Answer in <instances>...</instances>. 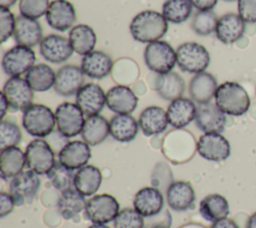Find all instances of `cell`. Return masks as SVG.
Segmentation results:
<instances>
[{"label": "cell", "instance_id": "43", "mask_svg": "<svg viewBox=\"0 0 256 228\" xmlns=\"http://www.w3.org/2000/svg\"><path fill=\"white\" fill-rule=\"evenodd\" d=\"M49 6V0H20L19 2L21 15L31 19H38L46 15Z\"/></svg>", "mask_w": 256, "mask_h": 228}, {"label": "cell", "instance_id": "52", "mask_svg": "<svg viewBox=\"0 0 256 228\" xmlns=\"http://www.w3.org/2000/svg\"><path fill=\"white\" fill-rule=\"evenodd\" d=\"M16 2H17V0H0V6L6 7V8H10Z\"/></svg>", "mask_w": 256, "mask_h": 228}, {"label": "cell", "instance_id": "12", "mask_svg": "<svg viewBox=\"0 0 256 228\" xmlns=\"http://www.w3.org/2000/svg\"><path fill=\"white\" fill-rule=\"evenodd\" d=\"M2 92L4 93L10 108L13 110H25L32 105L34 99V90L26 79L10 77L4 84Z\"/></svg>", "mask_w": 256, "mask_h": 228}, {"label": "cell", "instance_id": "15", "mask_svg": "<svg viewBox=\"0 0 256 228\" xmlns=\"http://www.w3.org/2000/svg\"><path fill=\"white\" fill-rule=\"evenodd\" d=\"M39 52L46 61L60 64L67 61L74 50L69 39L57 34H50L42 39Z\"/></svg>", "mask_w": 256, "mask_h": 228}, {"label": "cell", "instance_id": "20", "mask_svg": "<svg viewBox=\"0 0 256 228\" xmlns=\"http://www.w3.org/2000/svg\"><path fill=\"white\" fill-rule=\"evenodd\" d=\"M195 200V191L192 185L187 181H174L167 188V204L176 212H184L193 208Z\"/></svg>", "mask_w": 256, "mask_h": 228}, {"label": "cell", "instance_id": "3", "mask_svg": "<svg viewBox=\"0 0 256 228\" xmlns=\"http://www.w3.org/2000/svg\"><path fill=\"white\" fill-rule=\"evenodd\" d=\"M215 103L225 114L241 116L248 111L250 98L240 84L227 81L218 86L215 93Z\"/></svg>", "mask_w": 256, "mask_h": 228}, {"label": "cell", "instance_id": "51", "mask_svg": "<svg viewBox=\"0 0 256 228\" xmlns=\"http://www.w3.org/2000/svg\"><path fill=\"white\" fill-rule=\"evenodd\" d=\"M246 228H256V212L249 217Z\"/></svg>", "mask_w": 256, "mask_h": 228}, {"label": "cell", "instance_id": "56", "mask_svg": "<svg viewBox=\"0 0 256 228\" xmlns=\"http://www.w3.org/2000/svg\"><path fill=\"white\" fill-rule=\"evenodd\" d=\"M224 1H228V2H231V1H235V0H224Z\"/></svg>", "mask_w": 256, "mask_h": 228}, {"label": "cell", "instance_id": "50", "mask_svg": "<svg viewBox=\"0 0 256 228\" xmlns=\"http://www.w3.org/2000/svg\"><path fill=\"white\" fill-rule=\"evenodd\" d=\"M0 105H1V119H3L6 112L8 111V108L10 107L3 92H1V94H0Z\"/></svg>", "mask_w": 256, "mask_h": 228}, {"label": "cell", "instance_id": "1", "mask_svg": "<svg viewBox=\"0 0 256 228\" xmlns=\"http://www.w3.org/2000/svg\"><path fill=\"white\" fill-rule=\"evenodd\" d=\"M129 29L136 41L149 44L164 37L168 31V21L162 13L145 10L134 16Z\"/></svg>", "mask_w": 256, "mask_h": 228}, {"label": "cell", "instance_id": "49", "mask_svg": "<svg viewBox=\"0 0 256 228\" xmlns=\"http://www.w3.org/2000/svg\"><path fill=\"white\" fill-rule=\"evenodd\" d=\"M210 228H239V227L234 220L225 217L213 222Z\"/></svg>", "mask_w": 256, "mask_h": 228}, {"label": "cell", "instance_id": "42", "mask_svg": "<svg viewBox=\"0 0 256 228\" xmlns=\"http://www.w3.org/2000/svg\"><path fill=\"white\" fill-rule=\"evenodd\" d=\"M113 221L114 228H144V217L132 208L119 211Z\"/></svg>", "mask_w": 256, "mask_h": 228}, {"label": "cell", "instance_id": "9", "mask_svg": "<svg viewBox=\"0 0 256 228\" xmlns=\"http://www.w3.org/2000/svg\"><path fill=\"white\" fill-rule=\"evenodd\" d=\"M38 175L39 174L29 169L11 179L9 183V193L15 202V206L29 204L34 200L41 185Z\"/></svg>", "mask_w": 256, "mask_h": 228}, {"label": "cell", "instance_id": "45", "mask_svg": "<svg viewBox=\"0 0 256 228\" xmlns=\"http://www.w3.org/2000/svg\"><path fill=\"white\" fill-rule=\"evenodd\" d=\"M238 15L247 23H256V0H238Z\"/></svg>", "mask_w": 256, "mask_h": 228}, {"label": "cell", "instance_id": "55", "mask_svg": "<svg viewBox=\"0 0 256 228\" xmlns=\"http://www.w3.org/2000/svg\"><path fill=\"white\" fill-rule=\"evenodd\" d=\"M152 228H170V227H167V226H156V227H152Z\"/></svg>", "mask_w": 256, "mask_h": 228}, {"label": "cell", "instance_id": "2", "mask_svg": "<svg viewBox=\"0 0 256 228\" xmlns=\"http://www.w3.org/2000/svg\"><path fill=\"white\" fill-rule=\"evenodd\" d=\"M197 142L191 132L183 128L169 131L162 141V153L173 164H183L193 158Z\"/></svg>", "mask_w": 256, "mask_h": 228}, {"label": "cell", "instance_id": "21", "mask_svg": "<svg viewBox=\"0 0 256 228\" xmlns=\"http://www.w3.org/2000/svg\"><path fill=\"white\" fill-rule=\"evenodd\" d=\"M106 105L117 114H131L138 105V97L131 88L116 85L106 93Z\"/></svg>", "mask_w": 256, "mask_h": 228}, {"label": "cell", "instance_id": "48", "mask_svg": "<svg viewBox=\"0 0 256 228\" xmlns=\"http://www.w3.org/2000/svg\"><path fill=\"white\" fill-rule=\"evenodd\" d=\"M193 7L198 9V11H210L212 10L218 0H189Z\"/></svg>", "mask_w": 256, "mask_h": 228}, {"label": "cell", "instance_id": "46", "mask_svg": "<svg viewBox=\"0 0 256 228\" xmlns=\"http://www.w3.org/2000/svg\"><path fill=\"white\" fill-rule=\"evenodd\" d=\"M172 222L171 214L168 210H162L160 213L146 217L144 219V228H152L156 226H167L170 227Z\"/></svg>", "mask_w": 256, "mask_h": 228}, {"label": "cell", "instance_id": "38", "mask_svg": "<svg viewBox=\"0 0 256 228\" xmlns=\"http://www.w3.org/2000/svg\"><path fill=\"white\" fill-rule=\"evenodd\" d=\"M192 8L189 0H166L162 5V14L168 22L181 24L190 18Z\"/></svg>", "mask_w": 256, "mask_h": 228}, {"label": "cell", "instance_id": "30", "mask_svg": "<svg viewBox=\"0 0 256 228\" xmlns=\"http://www.w3.org/2000/svg\"><path fill=\"white\" fill-rule=\"evenodd\" d=\"M102 183V173L94 165H85L78 169L74 177V187L84 196L94 195Z\"/></svg>", "mask_w": 256, "mask_h": 228}, {"label": "cell", "instance_id": "26", "mask_svg": "<svg viewBox=\"0 0 256 228\" xmlns=\"http://www.w3.org/2000/svg\"><path fill=\"white\" fill-rule=\"evenodd\" d=\"M138 123L145 136L160 134L167 129L169 124L167 111L159 106H149L141 112Z\"/></svg>", "mask_w": 256, "mask_h": 228}, {"label": "cell", "instance_id": "17", "mask_svg": "<svg viewBox=\"0 0 256 228\" xmlns=\"http://www.w3.org/2000/svg\"><path fill=\"white\" fill-rule=\"evenodd\" d=\"M48 25L57 31H67L76 21V11L68 0H54L50 3L46 13Z\"/></svg>", "mask_w": 256, "mask_h": 228}, {"label": "cell", "instance_id": "36", "mask_svg": "<svg viewBox=\"0 0 256 228\" xmlns=\"http://www.w3.org/2000/svg\"><path fill=\"white\" fill-rule=\"evenodd\" d=\"M25 79L34 91L45 92L54 87L56 73L49 65L39 63L27 71Z\"/></svg>", "mask_w": 256, "mask_h": 228}, {"label": "cell", "instance_id": "23", "mask_svg": "<svg viewBox=\"0 0 256 228\" xmlns=\"http://www.w3.org/2000/svg\"><path fill=\"white\" fill-rule=\"evenodd\" d=\"M14 39L17 45L27 47H34L41 43L43 31L40 23L36 19L27 18L25 16H18L16 18Z\"/></svg>", "mask_w": 256, "mask_h": 228}, {"label": "cell", "instance_id": "31", "mask_svg": "<svg viewBox=\"0 0 256 228\" xmlns=\"http://www.w3.org/2000/svg\"><path fill=\"white\" fill-rule=\"evenodd\" d=\"M110 134V123L101 115L88 116L81 132L83 141L90 146L102 143Z\"/></svg>", "mask_w": 256, "mask_h": 228}, {"label": "cell", "instance_id": "22", "mask_svg": "<svg viewBox=\"0 0 256 228\" xmlns=\"http://www.w3.org/2000/svg\"><path fill=\"white\" fill-rule=\"evenodd\" d=\"M134 209L144 218L160 213L164 207L162 192L156 187L141 188L134 196Z\"/></svg>", "mask_w": 256, "mask_h": 228}, {"label": "cell", "instance_id": "14", "mask_svg": "<svg viewBox=\"0 0 256 228\" xmlns=\"http://www.w3.org/2000/svg\"><path fill=\"white\" fill-rule=\"evenodd\" d=\"M194 120L196 126L204 133H221L226 125L225 113L212 102L199 104Z\"/></svg>", "mask_w": 256, "mask_h": 228}, {"label": "cell", "instance_id": "37", "mask_svg": "<svg viewBox=\"0 0 256 228\" xmlns=\"http://www.w3.org/2000/svg\"><path fill=\"white\" fill-rule=\"evenodd\" d=\"M85 196L75 188H70L61 193L58 201V210L61 216L66 219H72L86 207Z\"/></svg>", "mask_w": 256, "mask_h": 228}, {"label": "cell", "instance_id": "34", "mask_svg": "<svg viewBox=\"0 0 256 228\" xmlns=\"http://www.w3.org/2000/svg\"><path fill=\"white\" fill-rule=\"evenodd\" d=\"M109 123L110 134L119 142H130L138 134L139 123L130 114H116Z\"/></svg>", "mask_w": 256, "mask_h": 228}, {"label": "cell", "instance_id": "54", "mask_svg": "<svg viewBox=\"0 0 256 228\" xmlns=\"http://www.w3.org/2000/svg\"><path fill=\"white\" fill-rule=\"evenodd\" d=\"M88 228H110L109 226L105 225V224H97V223H93L91 226H89Z\"/></svg>", "mask_w": 256, "mask_h": 228}, {"label": "cell", "instance_id": "24", "mask_svg": "<svg viewBox=\"0 0 256 228\" xmlns=\"http://www.w3.org/2000/svg\"><path fill=\"white\" fill-rule=\"evenodd\" d=\"M218 88L216 78L208 72L195 74L189 82V94L198 104L211 102Z\"/></svg>", "mask_w": 256, "mask_h": 228}, {"label": "cell", "instance_id": "8", "mask_svg": "<svg viewBox=\"0 0 256 228\" xmlns=\"http://www.w3.org/2000/svg\"><path fill=\"white\" fill-rule=\"evenodd\" d=\"M27 167L37 174H47L55 165V154L50 144L41 138L32 140L25 150Z\"/></svg>", "mask_w": 256, "mask_h": 228}, {"label": "cell", "instance_id": "7", "mask_svg": "<svg viewBox=\"0 0 256 228\" xmlns=\"http://www.w3.org/2000/svg\"><path fill=\"white\" fill-rule=\"evenodd\" d=\"M55 119L58 133L64 138L79 135L85 123L83 111L77 104L71 102H64L56 108Z\"/></svg>", "mask_w": 256, "mask_h": 228}, {"label": "cell", "instance_id": "35", "mask_svg": "<svg viewBox=\"0 0 256 228\" xmlns=\"http://www.w3.org/2000/svg\"><path fill=\"white\" fill-rule=\"evenodd\" d=\"M230 212L227 199L221 194H209L205 196L199 205L200 215L207 221L215 222L225 218Z\"/></svg>", "mask_w": 256, "mask_h": 228}, {"label": "cell", "instance_id": "33", "mask_svg": "<svg viewBox=\"0 0 256 228\" xmlns=\"http://www.w3.org/2000/svg\"><path fill=\"white\" fill-rule=\"evenodd\" d=\"M68 39L74 52L83 56L91 53L97 43L95 31L86 24L73 26L69 32Z\"/></svg>", "mask_w": 256, "mask_h": 228}, {"label": "cell", "instance_id": "41", "mask_svg": "<svg viewBox=\"0 0 256 228\" xmlns=\"http://www.w3.org/2000/svg\"><path fill=\"white\" fill-rule=\"evenodd\" d=\"M22 139V132L17 124L8 120L0 123V148L17 146Z\"/></svg>", "mask_w": 256, "mask_h": 228}, {"label": "cell", "instance_id": "29", "mask_svg": "<svg viewBox=\"0 0 256 228\" xmlns=\"http://www.w3.org/2000/svg\"><path fill=\"white\" fill-rule=\"evenodd\" d=\"M26 163L25 153L17 146L1 149L0 175L2 179L13 178L24 171Z\"/></svg>", "mask_w": 256, "mask_h": 228}, {"label": "cell", "instance_id": "39", "mask_svg": "<svg viewBox=\"0 0 256 228\" xmlns=\"http://www.w3.org/2000/svg\"><path fill=\"white\" fill-rule=\"evenodd\" d=\"M47 177L51 181L52 185L56 189L60 190L61 192L70 188H75L74 187L75 174L73 170L63 166L59 161H56L53 168L47 173Z\"/></svg>", "mask_w": 256, "mask_h": 228}, {"label": "cell", "instance_id": "19", "mask_svg": "<svg viewBox=\"0 0 256 228\" xmlns=\"http://www.w3.org/2000/svg\"><path fill=\"white\" fill-rule=\"evenodd\" d=\"M90 158V145L80 140L67 142L58 153V161L71 170L80 169L87 165Z\"/></svg>", "mask_w": 256, "mask_h": 228}, {"label": "cell", "instance_id": "5", "mask_svg": "<svg viewBox=\"0 0 256 228\" xmlns=\"http://www.w3.org/2000/svg\"><path fill=\"white\" fill-rule=\"evenodd\" d=\"M144 61L149 70L157 74H166L177 64L176 51L168 42L158 40L146 46Z\"/></svg>", "mask_w": 256, "mask_h": 228}, {"label": "cell", "instance_id": "18", "mask_svg": "<svg viewBox=\"0 0 256 228\" xmlns=\"http://www.w3.org/2000/svg\"><path fill=\"white\" fill-rule=\"evenodd\" d=\"M84 75L81 67L64 65L56 73L55 92L64 97L76 95L84 84Z\"/></svg>", "mask_w": 256, "mask_h": 228}, {"label": "cell", "instance_id": "25", "mask_svg": "<svg viewBox=\"0 0 256 228\" xmlns=\"http://www.w3.org/2000/svg\"><path fill=\"white\" fill-rule=\"evenodd\" d=\"M196 110L197 106L189 98L180 97L171 101L167 108L169 124L174 128L186 127L195 119Z\"/></svg>", "mask_w": 256, "mask_h": 228}, {"label": "cell", "instance_id": "47", "mask_svg": "<svg viewBox=\"0 0 256 228\" xmlns=\"http://www.w3.org/2000/svg\"><path fill=\"white\" fill-rule=\"evenodd\" d=\"M15 206V202L10 193H0V217L3 218L12 212Z\"/></svg>", "mask_w": 256, "mask_h": 228}, {"label": "cell", "instance_id": "6", "mask_svg": "<svg viewBox=\"0 0 256 228\" xmlns=\"http://www.w3.org/2000/svg\"><path fill=\"white\" fill-rule=\"evenodd\" d=\"M177 65L183 72L198 74L204 72L210 63L207 49L196 42H185L176 50Z\"/></svg>", "mask_w": 256, "mask_h": 228}, {"label": "cell", "instance_id": "40", "mask_svg": "<svg viewBox=\"0 0 256 228\" xmlns=\"http://www.w3.org/2000/svg\"><path fill=\"white\" fill-rule=\"evenodd\" d=\"M218 18L213 11H198L194 14L191 28L200 36H207L215 32Z\"/></svg>", "mask_w": 256, "mask_h": 228}, {"label": "cell", "instance_id": "27", "mask_svg": "<svg viewBox=\"0 0 256 228\" xmlns=\"http://www.w3.org/2000/svg\"><path fill=\"white\" fill-rule=\"evenodd\" d=\"M113 67L112 58L102 51H92L83 56L81 69L83 73L92 79H102L110 74Z\"/></svg>", "mask_w": 256, "mask_h": 228}, {"label": "cell", "instance_id": "10", "mask_svg": "<svg viewBox=\"0 0 256 228\" xmlns=\"http://www.w3.org/2000/svg\"><path fill=\"white\" fill-rule=\"evenodd\" d=\"M36 55L31 47L16 45L10 48L3 55L1 66L4 73L10 77H17L33 67Z\"/></svg>", "mask_w": 256, "mask_h": 228}, {"label": "cell", "instance_id": "4", "mask_svg": "<svg viewBox=\"0 0 256 228\" xmlns=\"http://www.w3.org/2000/svg\"><path fill=\"white\" fill-rule=\"evenodd\" d=\"M22 125L31 136L44 138L54 130L56 125L55 113L46 105L32 104L23 111Z\"/></svg>", "mask_w": 256, "mask_h": 228}, {"label": "cell", "instance_id": "32", "mask_svg": "<svg viewBox=\"0 0 256 228\" xmlns=\"http://www.w3.org/2000/svg\"><path fill=\"white\" fill-rule=\"evenodd\" d=\"M158 95L167 101H173L182 97L185 92V81L176 72L159 74L155 84Z\"/></svg>", "mask_w": 256, "mask_h": 228}, {"label": "cell", "instance_id": "53", "mask_svg": "<svg viewBox=\"0 0 256 228\" xmlns=\"http://www.w3.org/2000/svg\"><path fill=\"white\" fill-rule=\"evenodd\" d=\"M180 228H206V227H204L201 224H197V223H188V224L181 226Z\"/></svg>", "mask_w": 256, "mask_h": 228}, {"label": "cell", "instance_id": "28", "mask_svg": "<svg viewBox=\"0 0 256 228\" xmlns=\"http://www.w3.org/2000/svg\"><path fill=\"white\" fill-rule=\"evenodd\" d=\"M245 30V21L237 14L228 13L218 19L216 37L224 44H232L239 40Z\"/></svg>", "mask_w": 256, "mask_h": 228}, {"label": "cell", "instance_id": "44", "mask_svg": "<svg viewBox=\"0 0 256 228\" xmlns=\"http://www.w3.org/2000/svg\"><path fill=\"white\" fill-rule=\"evenodd\" d=\"M15 24L16 19L9 8L0 6V40L2 43L14 35Z\"/></svg>", "mask_w": 256, "mask_h": 228}, {"label": "cell", "instance_id": "13", "mask_svg": "<svg viewBox=\"0 0 256 228\" xmlns=\"http://www.w3.org/2000/svg\"><path fill=\"white\" fill-rule=\"evenodd\" d=\"M197 152L206 160L220 162L230 156L231 147L221 133H204L197 141Z\"/></svg>", "mask_w": 256, "mask_h": 228}, {"label": "cell", "instance_id": "11", "mask_svg": "<svg viewBox=\"0 0 256 228\" xmlns=\"http://www.w3.org/2000/svg\"><path fill=\"white\" fill-rule=\"evenodd\" d=\"M119 203L110 194H97L92 196L87 202L85 213L87 218L93 223L106 224L116 218L119 213Z\"/></svg>", "mask_w": 256, "mask_h": 228}, {"label": "cell", "instance_id": "16", "mask_svg": "<svg viewBox=\"0 0 256 228\" xmlns=\"http://www.w3.org/2000/svg\"><path fill=\"white\" fill-rule=\"evenodd\" d=\"M76 104L86 116L98 115L106 104V94L100 85L87 83L76 94Z\"/></svg>", "mask_w": 256, "mask_h": 228}]
</instances>
